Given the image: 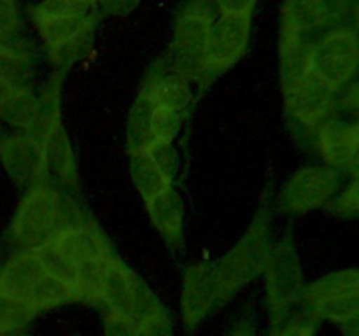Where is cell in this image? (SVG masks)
Wrapping results in <instances>:
<instances>
[{"mask_svg": "<svg viewBox=\"0 0 359 336\" xmlns=\"http://www.w3.org/2000/svg\"><path fill=\"white\" fill-rule=\"evenodd\" d=\"M72 301H76L74 287L63 282V280L56 279V276L46 275V273L37 282L35 289L32 290L30 298H28V304L37 315L41 312L55 310V308L69 304Z\"/></svg>", "mask_w": 359, "mask_h": 336, "instance_id": "cell-27", "label": "cell"}, {"mask_svg": "<svg viewBox=\"0 0 359 336\" xmlns=\"http://www.w3.org/2000/svg\"><path fill=\"white\" fill-rule=\"evenodd\" d=\"M65 72L55 74L51 83L41 93L42 100V132L39 140L44 150L46 170L49 181H55V186H63L67 189L79 188V174H77L76 156H74L72 144L69 133L62 121V108H60V88L62 77Z\"/></svg>", "mask_w": 359, "mask_h": 336, "instance_id": "cell-6", "label": "cell"}, {"mask_svg": "<svg viewBox=\"0 0 359 336\" xmlns=\"http://www.w3.org/2000/svg\"><path fill=\"white\" fill-rule=\"evenodd\" d=\"M147 216L154 230L174 251L184 247V202L174 184L160 196L146 203Z\"/></svg>", "mask_w": 359, "mask_h": 336, "instance_id": "cell-15", "label": "cell"}, {"mask_svg": "<svg viewBox=\"0 0 359 336\" xmlns=\"http://www.w3.org/2000/svg\"><path fill=\"white\" fill-rule=\"evenodd\" d=\"M319 321L305 310L294 312L293 317L277 331H270V336H316Z\"/></svg>", "mask_w": 359, "mask_h": 336, "instance_id": "cell-34", "label": "cell"}, {"mask_svg": "<svg viewBox=\"0 0 359 336\" xmlns=\"http://www.w3.org/2000/svg\"><path fill=\"white\" fill-rule=\"evenodd\" d=\"M351 24H353L354 30H356L359 35V0H356V4H354L353 14H351Z\"/></svg>", "mask_w": 359, "mask_h": 336, "instance_id": "cell-44", "label": "cell"}, {"mask_svg": "<svg viewBox=\"0 0 359 336\" xmlns=\"http://www.w3.org/2000/svg\"><path fill=\"white\" fill-rule=\"evenodd\" d=\"M191 83L188 76L156 59L142 80L139 93L149 98L154 107L184 111L193 100Z\"/></svg>", "mask_w": 359, "mask_h": 336, "instance_id": "cell-13", "label": "cell"}, {"mask_svg": "<svg viewBox=\"0 0 359 336\" xmlns=\"http://www.w3.org/2000/svg\"><path fill=\"white\" fill-rule=\"evenodd\" d=\"M258 0H214L217 14H238L252 16Z\"/></svg>", "mask_w": 359, "mask_h": 336, "instance_id": "cell-38", "label": "cell"}, {"mask_svg": "<svg viewBox=\"0 0 359 336\" xmlns=\"http://www.w3.org/2000/svg\"><path fill=\"white\" fill-rule=\"evenodd\" d=\"M154 105L142 93H137L135 102L128 114L126 122V150L128 154L146 153L154 142L153 132H151V114Z\"/></svg>", "mask_w": 359, "mask_h": 336, "instance_id": "cell-25", "label": "cell"}, {"mask_svg": "<svg viewBox=\"0 0 359 336\" xmlns=\"http://www.w3.org/2000/svg\"><path fill=\"white\" fill-rule=\"evenodd\" d=\"M349 294H359V268L337 270L307 284L300 307H311L321 301L349 296Z\"/></svg>", "mask_w": 359, "mask_h": 336, "instance_id": "cell-22", "label": "cell"}, {"mask_svg": "<svg viewBox=\"0 0 359 336\" xmlns=\"http://www.w3.org/2000/svg\"><path fill=\"white\" fill-rule=\"evenodd\" d=\"M339 107L359 115V79L354 80L351 86H347L346 90L340 93Z\"/></svg>", "mask_w": 359, "mask_h": 336, "instance_id": "cell-40", "label": "cell"}, {"mask_svg": "<svg viewBox=\"0 0 359 336\" xmlns=\"http://www.w3.org/2000/svg\"><path fill=\"white\" fill-rule=\"evenodd\" d=\"M44 275L35 251H18L0 268V290L18 301L28 303L32 290Z\"/></svg>", "mask_w": 359, "mask_h": 336, "instance_id": "cell-17", "label": "cell"}, {"mask_svg": "<svg viewBox=\"0 0 359 336\" xmlns=\"http://www.w3.org/2000/svg\"><path fill=\"white\" fill-rule=\"evenodd\" d=\"M130 175L144 203L154 200L172 186L170 178L156 167L147 153L130 154Z\"/></svg>", "mask_w": 359, "mask_h": 336, "instance_id": "cell-24", "label": "cell"}, {"mask_svg": "<svg viewBox=\"0 0 359 336\" xmlns=\"http://www.w3.org/2000/svg\"><path fill=\"white\" fill-rule=\"evenodd\" d=\"M35 254H37L46 275L56 276V279L63 280V282H67L69 286H74L77 262L74 261V259H70L65 252L60 251L51 240L46 241V244L41 245L39 248H35Z\"/></svg>", "mask_w": 359, "mask_h": 336, "instance_id": "cell-29", "label": "cell"}, {"mask_svg": "<svg viewBox=\"0 0 359 336\" xmlns=\"http://www.w3.org/2000/svg\"><path fill=\"white\" fill-rule=\"evenodd\" d=\"M156 167L174 182V177L179 172V154L177 149L174 147L172 142H153L149 149L146 150Z\"/></svg>", "mask_w": 359, "mask_h": 336, "instance_id": "cell-33", "label": "cell"}, {"mask_svg": "<svg viewBox=\"0 0 359 336\" xmlns=\"http://www.w3.org/2000/svg\"><path fill=\"white\" fill-rule=\"evenodd\" d=\"M358 139L354 136L351 122L340 119H330L316 132V147L326 164L335 170L344 172L349 161L351 153L356 146Z\"/></svg>", "mask_w": 359, "mask_h": 336, "instance_id": "cell-20", "label": "cell"}, {"mask_svg": "<svg viewBox=\"0 0 359 336\" xmlns=\"http://www.w3.org/2000/svg\"><path fill=\"white\" fill-rule=\"evenodd\" d=\"M263 279H265L270 331H277L293 317L294 310L300 308L307 286L291 230H287L279 240L270 245L263 268Z\"/></svg>", "mask_w": 359, "mask_h": 336, "instance_id": "cell-4", "label": "cell"}, {"mask_svg": "<svg viewBox=\"0 0 359 336\" xmlns=\"http://www.w3.org/2000/svg\"><path fill=\"white\" fill-rule=\"evenodd\" d=\"M37 317L30 304L18 301L0 290V331H25Z\"/></svg>", "mask_w": 359, "mask_h": 336, "instance_id": "cell-30", "label": "cell"}, {"mask_svg": "<svg viewBox=\"0 0 359 336\" xmlns=\"http://www.w3.org/2000/svg\"><path fill=\"white\" fill-rule=\"evenodd\" d=\"M226 336H258V331L248 317H241L237 322H233Z\"/></svg>", "mask_w": 359, "mask_h": 336, "instance_id": "cell-41", "label": "cell"}, {"mask_svg": "<svg viewBox=\"0 0 359 336\" xmlns=\"http://www.w3.org/2000/svg\"><path fill=\"white\" fill-rule=\"evenodd\" d=\"M344 172H347L353 178H359V140L356 142V146H354L353 153H351L349 161H347L346 170Z\"/></svg>", "mask_w": 359, "mask_h": 336, "instance_id": "cell-42", "label": "cell"}, {"mask_svg": "<svg viewBox=\"0 0 359 336\" xmlns=\"http://www.w3.org/2000/svg\"><path fill=\"white\" fill-rule=\"evenodd\" d=\"M272 189L266 186L248 230L226 254L212 261L219 293V308L263 273L272 245Z\"/></svg>", "mask_w": 359, "mask_h": 336, "instance_id": "cell-2", "label": "cell"}, {"mask_svg": "<svg viewBox=\"0 0 359 336\" xmlns=\"http://www.w3.org/2000/svg\"><path fill=\"white\" fill-rule=\"evenodd\" d=\"M217 16L214 0H186L172 28V41L160 62L198 80L203 69L207 41Z\"/></svg>", "mask_w": 359, "mask_h": 336, "instance_id": "cell-5", "label": "cell"}, {"mask_svg": "<svg viewBox=\"0 0 359 336\" xmlns=\"http://www.w3.org/2000/svg\"><path fill=\"white\" fill-rule=\"evenodd\" d=\"M326 209L339 217L359 216V178H353L335 198L326 205Z\"/></svg>", "mask_w": 359, "mask_h": 336, "instance_id": "cell-32", "label": "cell"}, {"mask_svg": "<svg viewBox=\"0 0 359 336\" xmlns=\"http://www.w3.org/2000/svg\"><path fill=\"white\" fill-rule=\"evenodd\" d=\"M21 28L20 13L14 0H0V41L13 42Z\"/></svg>", "mask_w": 359, "mask_h": 336, "instance_id": "cell-35", "label": "cell"}, {"mask_svg": "<svg viewBox=\"0 0 359 336\" xmlns=\"http://www.w3.org/2000/svg\"><path fill=\"white\" fill-rule=\"evenodd\" d=\"M219 308L212 261L193 262L186 268L181 286V317L189 332L195 331L214 310Z\"/></svg>", "mask_w": 359, "mask_h": 336, "instance_id": "cell-12", "label": "cell"}, {"mask_svg": "<svg viewBox=\"0 0 359 336\" xmlns=\"http://www.w3.org/2000/svg\"><path fill=\"white\" fill-rule=\"evenodd\" d=\"M81 212L51 182L28 189L11 220V240L20 251H35L74 220Z\"/></svg>", "mask_w": 359, "mask_h": 336, "instance_id": "cell-3", "label": "cell"}, {"mask_svg": "<svg viewBox=\"0 0 359 336\" xmlns=\"http://www.w3.org/2000/svg\"><path fill=\"white\" fill-rule=\"evenodd\" d=\"M34 66L28 52L16 42L0 41V91L30 88Z\"/></svg>", "mask_w": 359, "mask_h": 336, "instance_id": "cell-23", "label": "cell"}, {"mask_svg": "<svg viewBox=\"0 0 359 336\" xmlns=\"http://www.w3.org/2000/svg\"><path fill=\"white\" fill-rule=\"evenodd\" d=\"M339 27L326 0H284L280 7V31L316 38Z\"/></svg>", "mask_w": 359, "mask_h": 336, "instance_id": "cell-14", "label": "cell"}, {"mask_svg": "<svg viewBox=\"0 0 359 336\" xmlns=\"http://www.w3.org/2000/svg\"><path fill=\"white\" fill-rule=\"evenodd\" d=\"M314 38L279 31V79L283 94L311 76V51Z\"/></svg>", "mask_w": 359, "mask_h": 336, "instance_id": "cell-18", "label": "cell"}, {"mask_svg": "<svg viewBox=\"0 0 359 336\" xmlns=\"http://www.w3.org/2000/svg\"><path fill=\"white\" fill-rule=\"evenodd\" d=\"M184 122V111L154 107L151 114V132L154 142H174Z\"/></svg>", "mask_w": 359, "mask_h": 336, "instance_id": "cell-31", "label": "cell"}, {"mask_svg": "<svg viewBox=\"0 0 359 336\" xmlns=\"http://www.w3.org/2000/svg\"><path fill=\"white\" fill-rule=\"evenodd\" d=\"M283 97L284 111L291 121L312 132H318L326 121L335 118L340 93L316 79L314 76H309L304 83Z\"/></svg>", "mask_w": 359, "mask_h": 336, "instance_id": "cell-11", "label": "cell"}, {"mask_svg": "<svg viewBox=\"0 0 359 336\" xmlns=\"http://www.w3.org/2000/svg\"><path fill=\"white\" fill-rule=\"evenodd\" d=\"M342 335L344 336H359V314L356 317L349 318L347 322H344L342 326Z\"/></svg>", "mask_w": 359, "mask_h": 336, "instance_id": "cell-43", "label": "cell"}, {"mask_svg": "<svg viewBox=\"0 0 359 336\" xmlns=\"http://www.w3.org/2000/svg\"><path fill=\"white\" fill-rule=\"evenodd\" d=\"M102 16L93 0H42L30 7L46 56L60 72L86 55Z\"/></svg>", "mask_w": 359, "mask_h": 336, "instance_id": "cell-1", "label": "cell"}, {"mask_svg": "<svg viewBox=\"0 0 359 336\" xmlns=\"http://www.w3.org/2000/svg\"><path fill=\"white\" fill-rule=\"evenodd\" d=\"M163 310L165 307L158 300L154 290L135 273L132 280V289H130L128 304H126V317H130L133 322L140 324V322L161 314Z\"/></svg>", "mask_w": 359, "mask_h": 336, "instance_id": "cell-28", "label": "cell"}, {"mask_svg": "<svg viewBox=\"0 0 359 336\" xmlns=\"http://www.w3.org/2000/svg\"><path fill=\"white\" fill-rule=\"evenodd\" d=\"M133 275L135 272L126 266L118 255L112 258L107 279H105L104 294H102V307L105 308V312H118V314L125 315Z\"/></svg>", "mask_w": 359, "mask_h": 336, "instance_id": "cell-26", "label": "cell"}, {"mask_svg": "<svg viewBox=\"0 0 359 336\" xmlns=\"http://www.w3.org/2000/svg\"><path fill=\"white\" fill-rule=\"evenodd\" d=\"M116 254L95 255L77 262L76 280H74V294L76 301L81 303L102 307V294H104L105 279H107L109 266Z\"/></svg>", "mask_w": 359, "mask_h": 336, "instance_id": "cell-21", "label": "cell"}, {"mask_svg": "<svg viewBox=\"0 0 359 336\" xmlns=\"http://www.w3.org/2000/svg\"><path fill=\"white\" fill-rule=\"evenodd\" d=\"M0 119L14 126L21 133L41 136L42 100L32 88L14 91H0Z\"/></svg>", "mask_w": 359, "mask_h": 336, "instance_id": "cell-19", "label": "cell"}, {"mask_svg": "<svg viewBox=\"0 0 359 336\" xmlns=\"http://www.w3.org/2000/svg\"><path fill=\"white\" fill-rule=\"evenodd\" d=\"M311 76L337 93L359 79V35L353 24H339L314 38Z\"/></svg>", "mask_w": 359, "mask_h": 336, "instance_id": "cell-7", "label": "cell"}, {"mask_svg": "<svg viewBox=\"0 0 359 336\" xmlns=\"http://www.w3.org/2000/svg\"><path fill=\"white\" fill-rule=\"evenodd\" d=\"M104 336H139V324L118 312H105Z\"/></svg>", "mask_w": 359, "mask_h": 336, "instance_id": "cell-36", "label": "cell"}, {"mask_svg": "<svg viewBox=\"0 0 359 336\" xmlns=\"http://www.w3.org/2000/svg\"><path fill=\"white\" fill-rule=\"evenodd\" d=\"M252 16L217 14L207 41L200 84L210 86L219 76L237 65L245 55L251 41Z\"/></svg>", "mask_w": 359, "mask_h": 336, "instance_id": "cell-8", "label": "cell"}, {"mask_svg": "<svg viewBox=\"0 0 359 336\" xmlns=\"http://www.w3.org/2000/svg\"><path fill=\"white\" fill-rule=\"evenodd\" d=\"M53 244L76 262L95 255L114 254L104 231L91 219H77L51 238Z\"/></svg>", "mask_w": 359, "mask_h": 336, "instance_id": "cell-16", "label": "cell"}, {"mask_svg": "<svg viewBox=\"0 0 359 336\" xmlns=\"http://www.w3.org/2000/svg\"><path fill=\"white\" fill-rule=\"evenodd\" d=\"M93 2L100 9L102 14L126 16L139 6L140 0H93Z\"/></svg>", "mask_w": 359, "mask_h": 336, "instance_id": "cell-39", "label": "cell"}, {"mask_svg": "<svg viewBox=\"0 0 359 336\" xmlns=\"http://www.w3.org/2000/svg\"><path fill=\"white\" fill-rule=\"evenodd\" d=\"M0 163L11 181L27 191L37 184L51 182L46 170L41 140L28 133L20 132L0 139Z\"/></svg>", "mask_w": 359, "mask_h": 336, "instance_id": "cell-10", "label": "cell"}, {"mask_svg": "<svg viewBox=\"0 0 359 336\" xmlns=\"http://www.w3.org/2000/svg\"><path fill=\"white\" fill-rule=\"evenodd\" d=\"M340 172L328 164H307L287 178L277 196V205L287 214H307L326 206L340 188Z\"/></svg>", "mask_w": 359, "mask_h": 336, "instance_id": "cell-9", "label": "cell"}, {"mask_svg": "<svg viewBox=\"0 0 359 336\" xmlns=\"http://www.w3.org/2000/svg\"><path fill=\"white\" fill-rule=\"evenodd\" d=\"M0 336H27L25 331H0Z\"/></svg>", "mask_w": 359, "mask_h": 336, "instance_id": "cell-45", "label": "cell"}, {"mask_svg": "<svg viewBox=\"0 0 359 336\" xmlns=\"http://www.w3.org/2000/svg\"><path fill=\"white\" fill-rule=\"evenodd\" d=\"M139 336H174V324H172L170 314L163 310L161 314L140 322Z\"/></svg>", "mask_w": 359, "mask_h": 336, "instance_id": "cell-37", "label": "cell"}, {"mask_svg": "<svg viewBox=\"0 0 359 336\" xmlns=\"http://www.w3.org/2000/svg\"><path fill=\"white\" fill-rule=\"evenodd\" d=\"M351 128H353V133H354V136H356V139L359 140V115H358V119H356V121H353V122H351Z\"/></svg>", "mask_w": 359, "mask_h": 336, "instance_id": "cell-46", "label": "cell"}]
</instances>
